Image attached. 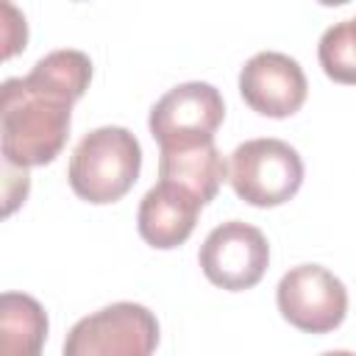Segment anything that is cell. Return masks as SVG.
<instances>
[{"label": "cell", "mask_w": 356, "mask_h": 356, "mask_svg": "<svg viewBox=\"0 0 356 356\" xmlns=\"http://www.w3.org/2000/svg\"><path fill=\"white\" fill-rule=\"evenodd\" d=\"M239 95L256 114L284 120L300 111L309 95V83L292 56L261 50L245 61L239 72Z\"/></svg>", "instance_id": "cell-8"}, {"label": "cell", "mask_w": 356, "mask_h": 356, "mask_svg": "<svg viewBox=\"0 0 356 356\" xmlns=\"http://www.w3.org/2000/svg\"><path fill=\"white\" fill-rule=\"evenodd\" d=\"M281 317L306 334H328L348 314L345 284L320 264H298L281 275L275 286Z\"/></svg>", "instance_id": "cell-5"}, {"label": "cell", "mask_w": 356, "mask_h": 356, "mask_svg": "<svg viewBox=\"0 0 356 356\" xmlns=\"http://www.w3.org/2000/svg\"><path fill=\"white\" fill-rule=\"evenodd\" d=\"M206 203L186 186L161 178L150 186L139 203L136 228L139 236L156 250H172L184 245L197 222V214Z\"/></svg>", "instance_id": "cell-9"}, {"label": "cell", "mask_w": 356, "mask_h": 356, "mask_svg": "<svg viewBox=\"0 0 356 356\" xmlns=\"http://www.w3.org/2000/svg\"><path fill=\"white\" fill-rule=\"evenodd\" d=\"M142 170L139 139L120 125L89 131L72 150L67 178L72 192L95 206L117 203L131 192Z\"/></svg>", "instance_id": "cell-2"}, {"label": "cell", "mask_w": 356, "mask_h": 356, "mask_svg": "<svg viewBox=\"0 0 356 356\" xmlns=\"http://www.w3.org/2000/svg\"><path fill=\"white\" fill-rule=\"evenodd\" d=\"M320 6H345L348 0H317Z\"/></svg>", "instance_id": "cell-14"}, {"label": "cell", "mask_w": 356, "mask_h": 356, "mask_svg": "<svg viewBox=\"0 0 356 356\" xmlns=\"http://www.w3.org/2000/svg\"><path fill=\"white\" fill-rule=\"evenodd\" d=\"M203 275L228 292L256 286L270 264L267 236L242 220H228L209 231L197 253Z\"/></svg>", "instance_id": "cell-7"}, {"label": "cell", "mask_w": 356, "mask_h": 356, "mask_svg": "<svg viewBox=\"0 0 356 356\" xmlns=\"http://www.w3.org/2000/svg\"><path fill=\"white\" fill-rule=\"evenodd\" d=\"M317 58L331 81L356 86V17L331 25L320 36Z\"/></svg>", "instance_id": "cell-12"}, {"label": "cell", "mask_w": 356, "mask_h": 356, "mask_svg": "<svg viewBox=\"0 0 356 356\" xmlns=\"http://www.w3.org/2000/svg\"><path fill=\"white\" fill-rule=\"evenodd\" d=\"M3 14H6V50L3 56L11 58L14 53H19L28 42V28H25V17L11 6V0H3Z\"/></svg>", "instance_id": "cell-13"}, {"label": "cell", "mask_w": 356, "mask_h": 356, "mask_svg": "<svg viewBox=\"0 0 356 356\" xmlns=\"http://www.w3.org/2000/svg\"><path fill=\"white\" fill-rule=\"evenodd\" d=\"M228 181L245 203L273 209L298 195L303 161L284 139H248L231 153Z\"/></svg>", "instance_id": "cell-3"}, {"label": "cell", "mask_w": 356, "mask_h": 356, "mask_svg": "<svg viewBox=\"0 0 356 356\" xmlns=\"http://www.w3.org/2000/svg\"><path fill=\"white\" fill-rule=\"evenodd\" d=\"M83 95L72 78L47 61H36L22 78H8L0 108L3 159L14 167L50 164L67 145L72 106Z\"/></svg>", "instance_id": "cell-1"}, {"label": "cell", "mask_w": 356, "mask_h": 356, "mask_svg": "<svg viewBox=\"0 0 356 356\" xmlns=\"http://www.w3.org/2000/svg\"><path fill=\"white\" fill-rule=\"evenodd\" d=\"M225 120L220 89L206 81H189L161 95L147 117V128L161 147H184L211 142Z\"/></svg>", "instance_id": "cell-6"}, {"label": "cell", "mask_w": 356, "mask_h": 356, "mask_svg": "<svg viewBox=\"0 0 356 356\" xmlns=\"http://www.w3.org/2000/svg\"><path fill=\"white\" fill-rule=\"evenodd\" d=\"M47 339V314L42 303L22 292L0 298V348L8 356H36Z\"/></svg>", "instance_id": "cell-11"}, {"label": "cell", "mask_w": 356, "mask_h": 356, "mask_svg": "<svg viewBox=\"0 0 356 356\" xmlns=\"http://www.w3.org/2000/svg\"><path fill=\"white\" fill-rule=\"evenodd\" d=\"M156 345V314L142 303L120 300L78 320L64 339V356H147Z\"/></svg>", "instance_id": "cell-4"}, {"label": "cell", "mask_w": 356, "mask_h": 356, "mask_svg": "<svg viewBox=\"0 0 356 356\" xmlns=\"http://www.w3.org/2000/svg\"><path fill=\"white\" fill-rule=\"evenodd\" d=\"M159 178L175 181L192 189L203 203L214 200L220 184L228 178V164L222 161L214 139L184 145V147H161L159 153Z\"/></svg>", "instance_id": "cell-10"}]
</instances>
